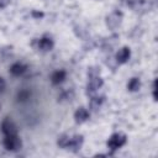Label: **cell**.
Segmentation results:
<instances>
[{"label":"cell","instance_id":"cell-1","mask_svg":"<svg viewBox=\"0 0 158 158\" xmlns=\"http://www.w3.org/2000/svg\"><path fill=\"white\" fill-rule=\"evenodd\" d=\"M126 142H127V137H126V135L118 132V133H114V135H111L110 138L107 139V143H106V144H107V148H109V149H111V151H116V149L121 148L122 146H125Z\"/></svg>","mask_w":158,"mask_h":158},{"label":"cell","instance_id":"cell-2","mask_svg":"<svg viewBox=\"0 0 158 158\" xmlns=\"http://www.w3.org/2000/svg\"><path fill=\"white\" fill-rule=\"evenodd\" d=\"M4 146H5V148L7 151L16 152V151L21 149L22 142H21L19 135H16V136H5V138H4Z\"/></svg>","mask_w":158,"mask_h":158},{"label":"cell","instance_id":"cell-3","mask_svg":"<svg viewBox=\"0 0 158 158\" xmlns=\"http://www.w3.org/2000/svg\"><path fill=\"white\" fill-rule=\"evenodd\" d=\"M102 84H104V80L99 75L98 77H90L89 81H88V85H86V94L90 95V96L95 95V93L102 86Z\"/></svg>","mask_w":158,"mask_h":158},{"label":"cell","instance_id":"cell-4","mask_svg":"<svg viewBox=\"0 0 158 158\" xmlns=\"http://www.w3.org/2000/svg\"><path fill=\"white\" fill-rule=\"evenodd\" d=\"M121 21H122V14L116 10V11L111 12V14L106 17V26H107L109 28H111V30H115V28H117V27L120 26Z\"/></svg>","mask_w":158,"mask_h":158},{"label":"cell","instance_id":"cell-5","mask_svg":"<svg viewBox=\"0 0 158 158\" xmlns=\"http://www.w3.org/2000/svg\"><path fill=\"white\" fill-rule=\"evenodd\" d=\"M1 130L4 132L5 136H16L19 130H17V126L15 125V122L12 120H10L9 117H6L2 123H1Z\"/></svg>","mask_w":158,"mask_h":158},{"label":"cell","instance_id":"cell-6","mask_svg":"<svg viewBox=\"0 0 158 158\" xmlns=\"http://www.w3.org/2000/svg\"><path fill=\"white\" fill-rule=\"evenodd\" d=\"M84 143V137L81 135H74L73 137L69 138V142H68V146H67V149L77 153L80 151L81 146Z\"/></svg>","mask_w":158,"mask_h":158},{"label":"cell","instance_id":"cell-7","mask_svg":"<svg viewBox=\"0 0 158 158\" xmlns=\"http://www.w3.org/2000/svg\"><path fill=\"white\" fill-rule=\"evenodd\" d=\"M53 47H54V42L51 37H42L41 40H38L37 48L41 49L42 52H49V51H52Z\"/></svg>","mask_w":158,"mask_h":158},{"label":"cell","instance_id":"cell-8","mask_svg":"<svg viewBox=\"0 0 158 158\" xmlns=\"http://www.w3.org/2000/svg\"><path fill=\"white\" fill-rule=\"evenodd\" d=\"M130 57H131V49L128 47H122L116 53V62L118 64H123L130 59Z\"/></svg>","mask_w":158,"mask_h":158},{"label":"cell","instance_id":"cell-9","mask_svg":"<svg viewBox=\"0 0 158 158\" xmlns=\"http://www.w3.org/2000/svg\"><path fill=\"white\" fill-rule=\"evenodd\" d=\"M89 118V112L85 107H79L74 114V120L77 123H83Z\"/></svg>","mask_w":158,"mask_h":158},{"label":"cell","instance_id":"cell-10","mask_svg":"<svg viewBox=\"0 0 158 158\" xmlns=\"http://www.w3.org/2000/svg\"><path fill=\"white\" fill-rule=\"evenodd\" d=\"M104 102V96H98V95H93L90 98L89 101V107L93 111H98V109L101 106V104Z\"/></svg>","mask_w":158,"mask_h":158},{"label":"cell","instance_id":"cell-11","mask_svg":"<svg viewBox=\"0 0 158 158\" xmlns=\"http://www.w3.org/2000/svg\"><path fill=\"white\" fill-rule=\"evenodd\" d=\"M26 68L27 67L25 64H22V63H15V64H12L10 67V73L12 75H15V77H19V75H21V74H23L26 72Z\"/></svg>","mask_w":158,"mask_h":158},{"label":"cell","instance_id":"cell-12","mask_svg":"<svg viewBox=\"0 0 158 158\" xmlns=\"http://www.w3.org/2000/svg\"><path fill=\"white\" fill-rule=\"evenodd\" d=\"M65 70H63V69H60V70H57V72H54L53 74H52V77H51V80H52V83L53 84H59V83H62L64 79H65Z\"/></svg>","mask_w":158,"mask_h":158},{"label":"cell","instance_id":"cell-13","mask_svg":"<svg viewBox=\"0 0 158 158\" xmlns=\"http://www.w3.org/2000/svg\"><path fill=\"white\" fill-rule=\"evenodd\" d=\"M139 88H141V81L138 78H132L127 84V89L130 91H137L139 90Z\"/></svg>","mask_w":158,"mask_h":158},{"label":"cell","instance_id":"cell-14","mask_svg":"<svg viewBox=\"0 0 158 158\" xmlns=\"http://www.w3.org/2000/svg\"><path fill=\"white\" fill-rule=\"evenodd\" d=\"M69 136L68 135H60L58 137V141H57V144L60 147V148H67L68 146V142H69Z\"/></svg>","mask_w":158,"mask_h":158},{"label":"cell","instance_id":"cell-15","mask_svg":"<svg viewBox=\"0 0 158 158\" xmlns=\"http://www.w3.org/2000/svg\"><path fill=\"white\" fill-rule=\"evenodd\" d=\"M100 74V68L98 67H90L89 70H88V77H98Z\"/></svg>","mask_w":158,"mask_h":158},{"label":"cell","instance_id":"cell-16","mask_svg":"<svg viewBox=\"0 0 158 158\" xmlns=\"http://www.w3.org/2000/svg\"><path fill=\"white\" fill-rule=\"evenodd\" d=\"M30 96V93L27 90H22L19 93V100H26Z\"/></svg>","mask_w":158,"mask_h":158},{"label":"cell","instance_id":"cell-17","mask_svg":"<svg viewBox=\"0 0 158 158\" xmlns=\"http://www.w3.org/2000/svg\"><path fill=\"white\" fill-rule=\"evenodd\" d=\"M31 15H32V17H35V19H41V17H43V12L36 11V10H33V11L31 12Z\"/></svg>","mask_w":158,"mask_h":158},{"label":"cell","instance_id":"cell-18","mask_svg":"<svg viewBox=\"0 0 158 158\" xmlns=\"http://www.w3.org/2000/svg\"><path fill=\"white\" fill-rule=\"evenodd\" d=\"M153 99H154V101H157V99H158V96H157V79L153 81Z\"/></svg>","mask_w":158,"mask_h":158},{"label":"cell","instance_id":"cell-19","mask_svg":"<svg viewBox=\"0 0 158 158\" xmlns=\"http://www.w3.org/2000/svg\"><path fill=\"white\" fill-rule=\"evenodd\" d=\"M5 86H6V83H5L4 78L0 77V93H2V91L5 90Z\"/></svg>","mask_w":158,"mask_h":158},{"label":"cell","instance_id":"cell-20","mask_svg":"<svg viewBox=\"0 0 158 158\" xmlns=\"http://www.w3.org/2000/svg\"><path fill=\"white\" fill-rule=\"evenodd\" d=\"M9 4H10V0H0V9L6 7Z\"/></svg>","mask_w":158,"mask_h":158},{"label":"cell","instance_id":"cell-21","mask_svg":"<svg viewBox=\"0 0 158 158\" xmlns=\"http://www.w3.org/2000/svg\"><path fill=\"white\" fill-rule=\"evenodd\" d=\"M0 107H1V106H0Z\"/></svg>","mask_w":158,"mask_h":158}]
</instances>
